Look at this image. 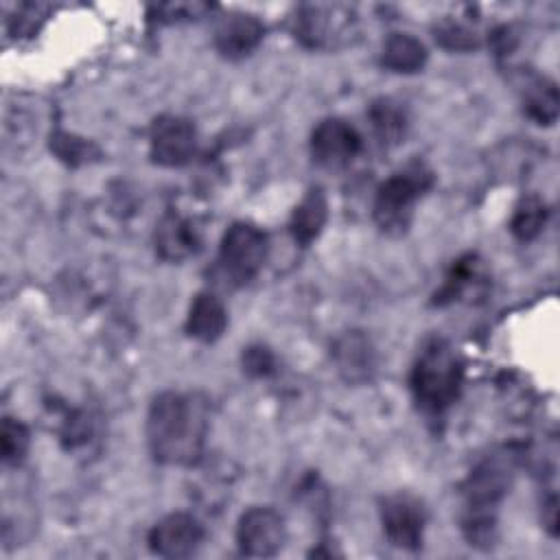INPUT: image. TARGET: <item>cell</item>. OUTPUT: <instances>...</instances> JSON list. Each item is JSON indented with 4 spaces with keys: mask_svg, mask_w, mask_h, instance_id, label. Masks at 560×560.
I'll return each instance as SVG.
<instances>
[{
    "mask_svg": "<svg viewBox=\"0 0 560 560\" xmlns=\"http://www.w3.org/2000/svg\"><path fill=\"white\" fill-rule=\"evenodd\" d=\"M427 46L411 33H392L381 52V63L398 74L420 72L427 63Z\"/></svg>",
    "mask_w": 560,
    "mask_h": 560,
    "instance_id": "19",
    "label": "cell"
},
{
    "mask_svg": "<svg viewBox=\"0 0 560 560\" xmlns=\"http://www.w3.org/2000/svg\"><path fill=\"white\" fill-rule=\"evenodd\" d=\"M363 140L346 118L330 116L315 125L311 133V155L324 168H343L361 153Z\"/></svg>",
    "mask_w": 560,
    "mask_h": 560,
    "instance_id": "10",
    "label": "cell"
},
{
    "mask_svg": "<svg viewBox=\"0 0 560 560\" xmlns=\"http://www.w3.org/2000/svg\"><path fill=\"white\" fill-rule=\"evenodd\" d=\"M210 427L206 396L197 392H162L147 413V444L158 464L192 466L201 459Z\"/></svg>",
    "mask_w": 560,
    "mask_h": 560,
    "instance_id": "1",
    "label": "cell"
},
{
    "mask_svg": "<svg viewBox=\"0 0 560 560\" xmlns=\"http://www.w3.org/2000/svg\"><path fill=\"white\" fill-rule=\"evenodd\" d=\"M197 153L195 125L177 114H162L153 120L149 133V155L166 168L186 166Z\"/></svg>",
    "mask_w": 560,
    "mask_h": 560,
    "instance_id": "7",
    "label": "cell"
},
{
    "mask_svg": "<svg viewBox=\"0 0 560 560\" xmlns=\"http://www.w3.org/2000/svg\"><path fill=\"white\" fill-rule=\"evenodd\" d=\"M326 221H328L326 195L319 186H313L293 208L289 219V232L298 245L306 247L322 234Z\"/></svg>",
    "mask_w": 560,
    "mask_h": 560,
    "instance_id": "17",
    "label": "cell"
},
{
    "mask_svg": "<svg viewBox=\"0 0 560 560\" xmlns=\"http://www.w3.org/2000/svg\"><path fill=\"white\" fill-rule=\"evenodd\" d=\"M435 39L448 50H472L479 46L477 33L457 20L440 22L435 26Z\"/></svg>",
    "mask_w": 560,
    "mask_h": 560,
    "instance_id": "24",
    "label": "cell"
},
{
    "mask_svg": "<svg viewBox=\"0 0 560 560\" xmlns=\"http://www.w3.org/2000/svg\"><path fill=\"white\" fill-rule=\"evenodd\" d=\"M462 385L464 361L459 352L444 337L427 339L409 374V389L420 413L429 420H442L459 398Z\"/></svg>",
    "mask_w": 560,
    "mask_h": 560,
    "instance_id": "2",
    "label": "cell"
},
{
    "mask_svg": "<svg viewBox=\"0 0 560 560\" xmlns=\"http://www.w3.org/2000/svg\"><path fill=\"white\" fill-rule=\"evenodd\" d=\"M512 479H514V455L492 453L483 457L462 483L466 512L497 516V505L510 492Z\"/></svg>",
    "mask_w": 560,
    "mask_h": 560,
    "instance_id": "5",
    "label": "cell"
},
{
    "mask_svg": "<svg viewBox=\"0 0 560 560\" xmlns=\"http://www.w3.org/2000/svg\"><path fill=\"white\" fill-rule=\"evenodd\" d=\"M50 149L55 151V155L70 164V166H79V164H85V162H92L101 155L98 147L85 138H79L74 133H68V131H57L52 133L50 138Z\"/></svg>",
    "mask_w": 560,
    "mask_h": 560,
    "instance_id": "23",
    "label": "cell"
},
{
    "mask_svg": "<svg viewBox=\"0 0 560 560\" xmlns=\"http://www.w3.org/2000/svg\"><path fill=\"white\" fill-rule=\"evenodd\" d=\"M381 525L392 547L418 551L422 547L427 525L424 505L407 492L389 494L381 501Z\"/></svg>",
    "mask_w": 560,
    "mask_h": 560,
    "instance_id": "8",
    "label": "cell"
},
{
    "mask_svg": "<svg viewBox=\"0 0 560 560\" xmlns=\"http://www.w3.org/2000/svg\"><path fill=\"white\" fill-rule=\"evenodd\" d=\"M354 22L346 4H302L293 18V33L306 48H335L354 31Z\"/></svg>",
    "mask_w": 560,
    "mask_h": 560,
    "instance_id": "6",
    "label": "cell"
},
{
    "mask_svg": "<svg viewBox=\"0 0 560 560\" xmlns=\"http://www.w3.org/2000/svg\"><path fill=\"white\" fill-rule=\"evenodd\" d=\"M184 328L188 337L201 343L217 341L228 328V311L221 298L212 291H199L190 302Z\"/></svg>",
    "mask_w": 560,
    "mask_h": 560,
    "instance_id": "16",
    "label": "cell"
},
{
    "mask_svg": "<svg viewBox=\"0 0 560 560\" xmlns=\"http://www.w3.org/2000/svg\"><path fill=\"white\" fill-rule=\"evenodd\" d=\"M203 525L188 512H173L160 518L147 536L149 549L162 558H188L203 542Z\"/></svg>",
    "mask_w": 560,
    "mask_h": 560,
    "instance_id": "11",
    "label": "cell"
},
{
    "mask_svg": "<svg viewBox=\"0 0 560 560\" xmlns=\"http://www.w3.org/2000/svg\"><path fill=\"white\" fill-rule=\"evenodd\" d=\"M547 214L549 212H547L545 201L536 195H527L516 203V208L512 212L510 232L514 234V238H518L523 243L534 241L542 232V228L547 223Z\"/></svg>",
    "mask_w": 560,
    "mask_h": 560,
    "instance_id": "21",
    "label": "cell"
},
{
    "mask_svg": "<svg viewBox=\"0 0 560 560\" xmlns=\"http://www.w3.org/2000/svg\"><path fill=\"white\" fill-rule=\"evenodd\" d=\"M332 361L346 383H368L376 372V350L363 330H348L332 346Z\"/></svg>",
    "mask_w": 560,
    "mask_h": 560,
    "instance_id": "13",
    "label": "cell"
},
{
    "mask_svg": "<svg viewBox=\"0 0 560 560\" xmlns=\"http://www.w3.org/2000/svg\"><path fill=\"white\" fill-rule=\"evenodd\" d=\"M212 7L210 4H201V2H195V4H160L155 7L160 20L164 22H177V20H195L199 15H203L206 11H210Z\"/></svg>",
    "mask_w": 560,
    "mask_h": 560,
    "instance_id": "26",
    "label": "cell"
},
{
    "mask_svg": "<svg viewBox=\"0 0 560 560\" xmlns=\"http://www.w3.org/2000/svg\"><path fill=\"white\" fill-rule=\"evenodd\" d=\"M31 433L24 422L18 418L4 416L0 429V455L7 466H20L28 453Z\"/></svg>",
    "mask_w": 560,
    "mask_h": 560,
    "instance_id": "22",
    "label": "cell"
},
{
    "mask_svg": "<svg viewBox=\"0 0 560 560\" xmlns=\"http://www.w3.org/2000/svg\"><path fill=\"white\" fill-rule=\"evenodd\" d=\"M486 282L488 276L483 271V262L477 258V254H466L453 262L442 287L433 295V304L444 306L466 300L468 295H481Z\"/></svg>",
    "mask_w": 560,
    "mask_h": 560,
    "instance_id": "15",
    "label": "cell"
},
{
    "mask_svg": "<svg viewBox=\"0 0 560 560\" xmlns=\"http://www.w3.org/2000/svg\"><path fill=\"white\" fill-rule=\"evenodd\" d=\"M267 254H269L267 234L249 221H236L225 230L219 245V254H217L219 276L230 287H245L260 273L267 260Z\"/></svg>",
    "mask_w": 560,
    "mask_h": 560,
    "instance_id": "4",
    "label": "cell"
},
{
    "mask_svg": "<svg viewBox=\"0 0 560 560\" xmlns=\"http://www.w3.org/2000/svg\"><path fill=\"white\" fill-rule=\"evenodd\" d=\"M368 120L376 142L385 149L400 144L407 133V112L398 101L389 96H381L370 103Z\"/></svg>",
    "mask_w": 560,
    "mask_h": 560,
    "instance_id": "18",
    "label": "cell"
},
{
    "mask_svg": "<svg viewBox=\"0 0 560 560\" xmlns=\"http://www.w3.org/2000/svg\"><path fill=\"white\" fill-rule=\"evenodd\" d=\"M203 243V228L197 217L168 210L155 228V254L166 262H182L192 258Z\"/></svg>",
    "mask_w": 560,
    "mask_h": 560,
    "instance_id": "12",
    "label": "cell"
},
{
    "mask_svg": "<svg viewBox=\"0 0 560 560\" xmlns=\"http://www.w3.org/2000/svg\"><path fill=\"white\" fill-rule=\"evenodd\" d=\"M287 542V523L280 512L269 505L245 510L236 525V545L241 553L252 558L276 556Z\"/></svg>",
    "mask_w": 560,
    "mask_h": 560,
    "instance_id": "9",
    "label": "cell"
},
{
    "mask_svg": "<svg viewBox=\"0 0 560 560\" xmlns=\"http://www.w3.org/2000/svg\"><path fill=\"white\" fill-rule=\"evenodd\" d=\"M243 370L249 374V376H269L276 372V357L273 352L262 346V343H254V346H247L243 350Z\"/></svg>",
    "mask_w": 560,
    "mask_h": 560,
    "instance_id": "25",
    "label": "cell"
},
{
    "mask_svg": "<svg viewBox=\"0 0 560 560\" xmlns=\"http://www.w3.org/2000/svg\"><path fill=\"white\" fill-rule=\"evenodd\" d=\"M433 171L420 160L392 173L378 186L372 206V217L381 232L389 236L405 234L413 221L416 203L433 188Z\"/></svg>",
    "mask_w": 560,
    "mask_h": 560,
    "instance_id": "3",
    "label": "cell"
},
{
    "mask_svg": "<svg viewBox=\"0 0 560 560\" xmlns=\"http://www.w3.org/2000/svg\"><path fill=\"white\" fill-rule=\"evenodd\" d=\"M558 88L547 77H529L523 83V109L536 125H553L558 118Z\"/></svg>",
    "mask_w": 560,
    "mask_h": 560,
    "instance_id": "20",
    "label": "cell"
},
{
    "mask_svg": "<svg viewBox=\"0 0 560 560\" xmlns=\"http://www.w3.org/2000/svg\"><path fill=\"white\" fill-rule=\"evenodd\" d=\"M265 37V24L252 13H230L214 28V48L225 59L252 55Z\"/></svg>",
    "mask_w": 560,
    "mask_h": 560,
    "instance_id": "14",
    "label": "cell"
}]
</instances>
